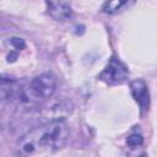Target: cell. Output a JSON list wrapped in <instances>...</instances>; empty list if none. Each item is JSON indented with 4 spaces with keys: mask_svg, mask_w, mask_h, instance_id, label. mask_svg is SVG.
Listing matches in <instances>:
<instances>
[{
    "mask_svg": "<svg viewBox=\"0 0 157 157\" xmlns=\"http://www.w3.org/2000/svg\"><path fill=\"white\" fill-rule=\"evenodd\" d=\"M70 130L64 119H53L22 136L18 150L25 155L42 151H56L65 146Z\"/></svg>",
    "mask_w": 157,
    "mask_h": 157,
    "instance_id": "1",
    "label": "cell"
},
{
    "mask_svg": "<svg viewBox=\"0 0 157 157\" xmlns=\"http://www.w3.org/2000/svg\"><path fill=\"white\" fill-rule=\"evenodd\" d=\"M56 88V80L52 74H42L33 77L21 91V97L29 103L42 102L53 96Z\"/></svg>",
    "mask_w": 157,
    "mask_h": 157,
    "instance_id": "2",
    "label": "cell"
},
{
    "mask_svg": "<svg viewBox=\"0 0 157 157\" xmlns=\"http://www.w3.org/2000/svg\"><path fill=\"white\" fill-rule=\"evenodd\" d=\"M129 77L128 67L115 56H112L104 70L98 75V78L109 85L123 83Z\"/></svg>",
    "mask_w": 157,
    "mask_h": 157,
    "instance_id": "3",
    "label": "cell"
},
{
    "mask_svg": "<svg viewBox=\"0 0 157 157\" xmlns=\"http://www.w3.org/2000/svg\"><path fill=\"white\" fill-rule=\"evenodd\" d=\"M130 91H131L134 99L137 102V104L140 107V113L142 115L145 112L148 110V107H150V93H148L145 81H142V80L131 81Z\"/></svg>",
    "mask_w": 157,
    "mask_h": 157,
    "instance_id": "4",
    "label": "cell"
},
{
    "mask_svg": "<svg viewBox=\"0 0 157 157\" xmlns=\"http://www.w3.org/2000/svg\"><path fill=\"white\" fill-rule=\"evenodd\" d=\"M48 5L50 15L56 20H65L71 15L70 6L61 0H48Z\"/></svg>",
    "mask_w": 157,
    "mask_h": 157,
    "instance_id": "5",
    "label": "cell"
},
{
    "mask_svg": "<svg viewBox=\"0 0 157 157\" xmlns=\"http://www.w3.org/2000/svg\"><path fill=\"white\" fill-rule=\"evenodd\" d=\"M135 2V0H107L104 5L102 6V11L104 13H117L118 11L131 6Z\"/></svg>",
    "mask_w": 157,
    "mask_h": 157,
    "instance_id": "6",
    "label": "cell"
},
{
    "mask_svg": "<svg viewBox=\"0 0 157 157\" xmlns=\"http://www.w3.org/2000/svg\"><path fill=\"white\" fill-rule=\"evenodd\" d=\"M5 44H9L10 48H12L11 50H12L15 54H17L20 50L25 49V47H26L25 40H23L22 38H18V37H11V38H9V39L5 42Z\"/></svg>",
    "mask_w": 157,
    "mask_h": 157,
    "instance_id": "7",
    "label": "cell"
},
{
    "mask_svg": "<svg viewBox=\"0 0 157 157\" xmlns=\"http://www.w3.org/2000/svg\"><path fill=\"white\" fill-rule=\"evenodd\" d=\"M126 142H128V145L131 148H136L137 146H141L142 145L144 139H142V136L140 134H131L130 136H128Z\"/></svg>",
    "mask_w": 157,
    "mask_h": 157,
    "instance_id": "8",
    "label": "cell"
}]
</instances>
